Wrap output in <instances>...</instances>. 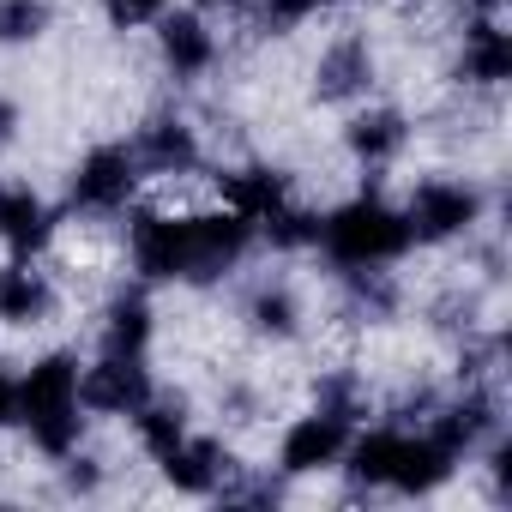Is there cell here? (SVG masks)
<instances>
[{"instance_id": "1", "label": "cell", "mask_w": 512, "mask_h": 512, "mask_svg": "<svg viewBox=\"0 0 512 512\" xmlns=\"http://www.w3.org/2000/svg\"><path fill=\"white\" fill-rule=\"evenodd\" d=\"M19 428L43 458H67L85 446V404H79V356L43 350L19 374Z\"/></svg>"}, {"instance_id": "2", "label": "cell", "mask_w": 512, "mask_h": 512, "mask_svg": "<svg viewBox=\"0 0 512 512\" xmlns=\"http://www.w3.org/2000/svg\"><path fill=\"white\" fill-rule=\"evenodd\" d=\"M314 247L338 272H374V266H398L410 253V229H404V211L386 193L368 187V193H356V199H344L320 217Z\"/></svg>"}, {"instance_id": "3", "label": "cell", "mask_w": 512, "mask_h": 512, "mask_svg": "<svg viewBox=\"0 0 512 512\" xmlns=\"http://www.w3.org/2000/svg\"><path fill=\"white\" fill-rule=\"evenodd\" d=\"M398 211H404L410 247H452V241L476 235V223L488 217V193L464 175H428L410 187V199Z\"/></svg>"}, {"instance_id": "4", "label": "cell", "mask_w": 512, "mask_h": 512, "mask_svg": "<svg viewBox=\"0 0 512 512\" xmlns=\"http://www.w3.org/2000/svg\"><path fill=\"white\" fill-rule=\"evenodd\" d=\"M127 266L139 284H193V211L133 205L127 211Z\"/></svg>"}, {"instance_id": "5", "label": "cell", "mask_w": 512, "mask_h": 512, "mask_svg": "<svg viewBox=\"0 0 512 512\" xmlns=\"http://www.w3.org/2000/svg\"><path fill=\"white\" fill-rule=\"evenodd\" d=\"M139 181H145V169H139L133 145H115V139L109 145H91L73 163V175H67V211L73 217H91V223L127 217L133 199H139Z\"/></svg>"}, {"instance_id": "6", "label": "cell", "mask_w": 512, "mask_h": 512, "mask_svg": "<svg viewBox=\"0 0 512 512\" xmlns=\"http://www.w3.org/2000/svg\"><path fill=\"white\" fill-rule=\"evenodd\" d=\"M350 434H356V422H344V416H332V410L314 404L308 416H296V422L278 434V476L302 482V476H326V470H338Z\"/></svg>"}, {"instance_id": "7", "label": "cell", "mask_w": 512, "mask_h": 512, "mask_svg": "<svg viewBox=\"0 0 512 512\" xmlns=\"http://www.w3.org/2000/svg\"><path fill=\"white\" fill-rule=\"evenodd\" d=\"M151 392L157 386H151L145 356H103L97 350V362L79 368V404H85V416H133Z\"/></svg>"}, {"instance_id": "8", "label": "cell", "mask_w": 512, "mask_h": 512, "mask_svg": "<svg viewBox=\"0 0 512 512\" xmlns=\"http://www.w3.org/2000/svg\"><path fill=\"white\" fill-rule=\"evenodd\" d=\"M61 235V211L25 187V181H0V247L13 253V260H43Z\"/></svg>"}, {"instance_id": "9", "label": "cell", "mask_w": 512, "mask_h": 512, "mask_svg": "<svg viewBox=\"0 0 512 512\" xmlns=\"http://www.w3.org/2000/svg\"><path fill=\"white\" fill-rule=\"evenodd\" d=\"M133 157L151 181H181L205 163V145H199V127L187 115H151L133 133Z\"/></svg>"}, {"instance_id": "10", "label": "cell", "mask_w": 512, "mask_h": 512, "mask_svg": "<svg viewBox=\"0 0 512 512\" xmlns=\"http://www.w3.org/2000/svg\"><path fill=\"white\" fill-rule=\"evenodd\" d=\"M157 61H163V73L181 79V85L205 79V73L217 67V31H211V19H205V13H187V7H169V13L157 19Z\"/></svg>"}, {"instance_id": "11", "label": "cell", "mask_w": 512, "mask_h": 512, "mask_svg": "<svg viewBox=\"0 0 512 512\" xmlns=\"http://www.w3.org/2000/svg\"><path fill=\"white\" fill-rule=\"evenodd\" d=\"M157 470H163V482H169L175 494H187V500H217V488H223L241 464H235V452H229L223 440H211V434H187L175 452L157 458Z\"/></svg>"}, {"instance_id": "12", "label": "cell", "mask_w": 512, "mask_h": 512, "mask_svg": "<svg viewBox=\"0 0 512 512\" xmlns=\"http://www.w3.org/2000/svg\"><path fill=\"white\" fill-rule=\"evenodd\" d=\"M374 49H368V37H356V31H344V37H332L326 49H320V61H314V97L320 103H362L368 91H374Z\"/></svg>"}, {"instance_id": "13", "label": "cell", "mask_w": 512, "mask_h": 512, "mask_svg": "<svg viewBox=\"0 0 512 512\" xmlns=\"http://www.w3.org/2000/svg\"><path fill=\"white\" fill-rule=\"evenodd\" d=\"M55 308H61V290L37 260H7L0 266V326L37 332V326L55 320Z\"/></svg>"}, {"instance_id": "14", "label": "cell", "mask_w": 512, "mask_h": 512, "mask_svg": "<svg viewBox=\"0 0 512 512\" xmlns=\"http://www.w3.org/2000/svg\"><path fill=\"white\" fill-rule=\"evenodd\" d=\"M452 79H458L464 91H482V97L512 79V37L500 31V19H470V25H464Z\"/></svg>"}, {"instance_id": "15", "label": "cell", "mask_w": 512, "mask_h": 512, "mask_svg": "<svg viewBox=\"0 0 512 512\" xmlns=\"http://www.w3.org/2000/svg\"><path fill=\"white\" fill-rule=\"evenodd\" d=\"M344 151H350V163H362V169H392V163L410 151V121H404V109H392V103L356 109V115L344 121Z\"/></svg>"}, {"instance_id": "16", "label": "cell", "mask_w": 512, "mask_h": 512, "mask_svg": "<svg viewBox=\"0 0 512 512\" xmlns=\"http://www.w3.org/2000/svg\"><path fill=\"white\" fill-rule=\"evenodd\" d=\"M284 199H296V187H290V175L272 169V163H235V169H217V205H229V211L247 217V223L272 217Z\"/></svg>"}, {"instance_id": "17", "label": "cell", "mask_w": 512, "mask_h": 512, "mask_svg": "<svg viewBox=\"0 0 512 512\" xmlns=\"http://www.w3.org/2000/svg\"><path fill=\"white\" fill-rule=\"evenodd\" d=\"M157 338V314L145 302V290H115L97 314V350L103 356H145Z\"/></svg>"}, {"instance_id": "18", "label": "cell", "mask_w": 512, "mask_h": 512, "mask_svg": "<svg viewBox=\"0 0 512 512\" xmlns=\"http://www.w3.org/2000/svg\"><path fill=\"white\" fill-rule=\"evenodd\" d=\"M127 422H133V440H139L145 458H163V452H175L193 434L187 428V398H169V392H151Z\"/></svg>"}, {"instance_id": "19", "label": "cell", "mask_w": 512, "mask_h": 512, "mask_svg": "<svg viewBox=\"0 0 512 512\" xmlns=\"http://www.w3.org/2000/svg\"><path fill=\"white\" fill-rule=\"evenodd\" d=\"M344 278V314L362 320V326H386L398 314V278L386 266L374 272H338Z\"/></svg>"}, {"instance_id": "20", "label": "cell", "mask_w": 512, "mask_h": 512, "mask_svg": "<svg viewBox=\"0 0 512 512\" xmlns=\"http://www.w3.org/2000/svg\"><path fill=\"white\" fill-rule=\"evenodd\" d=\"M260 338H272V344H290L296 332H302V302H296V290L290 284H260L247 296V314H241Z\"/></svg>"}, {"instance_id": "21", "label": "cell", "mask_w": 512, "mask_h": 512, "mask_svg": "<svg viewBox=\"0 0 512 512\" xmlns=\"http://www.w3.org/2000/svg\"><path fill=\"white\" fill-rule=\"evenodd\" d=\"M314 235H320V211H308V205H296V199H284L272 217L253 223V241H266V247H278V253H302V247H314Z\"/></svg>"}, {"instance_id": "22", "label": "cell", "mask_w": 512, "mask_h": 512, "mask_svg": "<svg viewBox=\"0 0 512 512\" xmlns=\"http://www.w3.org/2000/svg\"><path fill=\"white\" fill-rule=\"evenodd\" d=\"M55 31V0H0V49H25Z\"/></svg>"}, {"instance_id": "23", "label": "cell", "mask_w": 512, "mask_h": 512, "mask_svg": "<svg viewBox=\"0 0 512 512\" xmlns=\"http://www.w3.org/2000/svg\"><path fill=\"white\" fill-rule=\"evenodd\" d=\"M241 13H247V25L260 31V37H290V31H302L320 7H314V0H241Z\"/></svg>"}, {"instance_id": "24", "label": "cell", "mask_w": 512, "mask_h": 512, "mask_svg": "<svg viewBox=\"0 0 512 512\" xmlns=\"http://www.w3.org/2000/svg\"><path fill=\"white\" fill-rule=\"evenodd\" d=\"M314 404L332 410V416H344V422H362V416H368V386H362L350 368H332V374L314 380Z\"/></svg>"}, {"instance_id": "25", "label": "cell", "mask_w": 512, "mask_h": 512, "mask_svg": "<svg viewBox=\"0 0 512 512\" xmlns=\"http://www.w3.org/2000/svg\"><path fill=\"white\" fill-rule=\"evenodd\" d=\"M169 7H175V0H103V19H109V31H145Z\"/></svg>"}, {"instance_id": "26", "label": "cell", "mask_w": 512, "mask_h": 512, "mask_svg": "<svg viewBox=\"0 0 512 512\" xmlns=\"http://www.w3.org/2000/svg\"><path fill=\"white\" fill-rule=\"evenodd\" d=\"M55 464H61L67 494H97V488H103V464H97L91 452H67V458H55Z\"/></svg>"}, {"instance_id": "27", "label": "cell", "mask_w": 512, "mask_h": 512, "mask_svg": "<svg viewBox=\"0 0 512 512\" xmlns=\"http://www.w3.org/2000/svg\"><path fill=\"white\" fill-rule=\"evenodd\" d=\"M7 422H19V380L0 368V428H7Z\"/></svg>"}, {"instance_id": "28", "label": "cell", "mask_w": 512, "mask_h": 512, "mask_svg": "<svg viewBox=\"0 0 512 512\" xmlns=\"http://www.w3.org/2000/svg\"><path fill=\"white\" fill-rule=\"evenodd\" d=\"M19 139V103L13 97H0V151H7Z\"/></svg>"}, {"instance_id": "29", "label": "cell", "mask_w": 512, "mask_h": 512, "mask_svg": "<svg viewBox=\"0 0 512 512\" xmlns=\"http://www.w3.org/2000/svg\"><path fill=\"white\" fill-rule=\"evenodd\" d=\"M452 7H464L470 19H494V13L506 7V0H452Z\"/></svg>"}, {"instance_id": "30", "label": "cell", "mask_w": 512, "mask_h": 512, "mask_svg": "<svg viewBox=\"0 0 512 512\" xmlns=\"http://www.w3.org/2000/svg\"><path fill=\"white\" fill-rule=\"evenodd\" d=\"M314 7H332V0H314Z\"/></svg>"}]
</instances>
